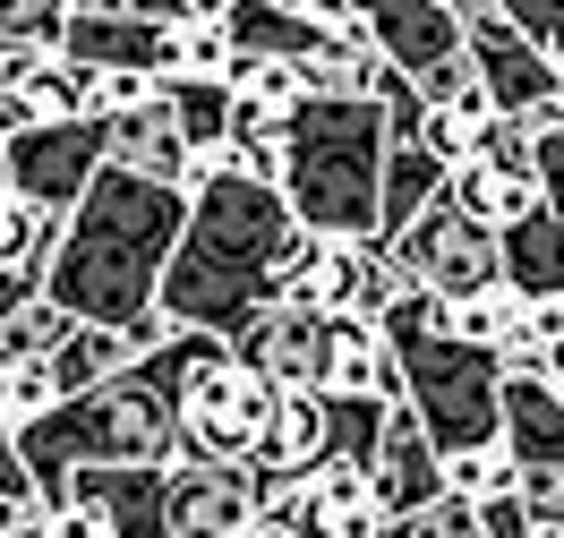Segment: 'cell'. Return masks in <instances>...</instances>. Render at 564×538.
Returning <instances> with one entry per match:
<instances>
[{
    "instance_id": "1",
    "label": "cell",
    "mask_w": 564,
    "mask_h": 538,
    "mask_svg": "<svg viewBox=\"0 0 564 538\" xmlns=\"http://www.w3.org/2000/svg\"><path fill=\"white\" fill-rule=\"evenodd\" d=\"M308 231L291 222L282 188H248V179L214 172L197 197H188V222H180V249L163 265V290H154V317L163 333H206V342H231L248 325L282 308L300 265H308Z\"/></svg>"
},
{
    "instance_id": "2",
    "label": "cell",
    "mask_w": 564,
    "mask_h": 538,
    "mask_svg": "<svg viewBox=\"0 0 564 538\" xmlns=\"http://www.w3.org/2000/svg\"><path fill=\"white\" fill-rule=\"evenodd\" d=\"M180 222H188V197H180V188H145V179H129V172H104L69 206L61 240H52L43 299L69 325L145 333V342L163 351L154 290H163V265H172V249H180Z\"/></svg>"
},
{
    "instance_id": "3",
    "label": "cell",
    "mask_w": 564,
    "mask_h": 538,
    "mask_svg": "<svg viewBox=\"0 0 564 538\" xmlns=\"http://www.w3.org/2000/svg\"><path fill=\"white\" fill-rule=\"evenodd\" d=\"M386 103H300L282 129V206L308 240H377Z\"/></svg>"
},
{
    "instance_id": "4",
    "label": "cell",
    "mask_w": 564,
    "mask_h": 538,
    "mask_svg": "<svg viewBox=\"0 0 564 538\" xmlns=\"http://www.w3.org/2000/svg\"><path fill=\"white\" fill-rule=\"evenodd\" d=\"M18 462L35 479V504H52L77 470H172L180 428L145 376H120V385H104L86 402H61L43 428H26L18 436Z\"/></svg>"
},
{
    "instance_id": "5",
    "label": "cell",
    "mask_w": 564,
    "mask_h": 538,
    "mask_svg": "<svg viewBox=\"0 0 564 538\" xmlns=\"http://www.w3.org/2000/svg\"><path fill=\"white\" fill-rule=\"evenodd\" d=\"M138 376L163 394V410H172L180 462H248V436L265 419V385L231 359V342L163 333V351H145Z\"/></svg>"
},
{
    "instance_id": "6",
    "label": "cell",
    "mask_w": 564,
    "mask_h": 538,
    "mask_svg": "<svg viewBox=\"0 0 564 538\" xmlns=\"http://www.w3.org/2000/svg\"><path fill=\"white\" fill-rule=\"evenodd\" d=\"M462 61H470V77H479V95H488L496 120H513L530 138L564 129V69L539 61V52L496 18V0H462Z\"/></svg>"
},
{
    "instance_id": "7",
    "label": "cell",
    "mask_w": 564,
    "mask_h": 538,
    "mask_svg": "<svg viewBox=\"0 0 564 538\" xmlns=\"http://www.w3.org/2000/svg\"><path fill=\"white\" fill-rule=\"evenodd\" d=\"M393 265V283L420 290V299H436V308H462V299H479V290H496L505 274H496V240L479 231V222H462L445 197L427 206L420 222H402L393 240H377Z\"/></svg>"
},
{
    "instance_id": "8",
    "label": "cell",
    "mask_w": 564,
    "mask_h": 538,
    "mask_svg": "<svg viewBox=\"0 0 564 538\" xmlns=\"http://www.w3.org/2000/svg\"><path fill=\"white\" fill-rule=\"evenodd\" d=\"M52 61L86 77H172V9H120V0H61V43Z\"/></svg>"
},
{
    "instance_id": "9",
    "label": "cell",
    "mask_w": 564,
    "mask_h": 538,
    "mask_svg": "<svg viewBox=\"0 0 564 538\" xmlns=\"http://www.w3.org/2000/svg\"><path fill=\"white\" fill-rule=\"evenodd\" d=\"M104 179V120H69V129H26L0 145V197L35 206V215L69 222V206Z\"/></svg>"
},
{
    "instance_id": "10",
    "label": "cell",
    "mask_w": 564,
    "mask_h": 538,
    "mask_svg": "<svg viewBox=\"0 0 564 538\" xmlns=\"http://www.w3.org/2000/svg\"><path fill=\"white\" fill-rule=\"evenodd\" d=\"M257 521V470L248 462H172L154 496V538H240Z\"/></svg>"
},
{
    "instance_id": "11",
    "label": "cell",
    "mask_w": 564,
    "mask_h": 538,
    "mask_svg": "<svg viewBox=\"0 0 564 538\" xmlns=\"http://www.w3.org/2000/svg\"><path fill=\"white\" fill-rule=\"evenodd\" d=\"M393 265H386V249L377 240H317L308 249V265H300V283H291V299L300 308H317L325 325H377L393 308Z\"/></svg>"
},
{
    "instance_id": "12",
    "label": "cell",
    "mask_w": 564,
    "mask_h": 538,
    "mask_svg": "<svg viewBox=\"0 0 564 538\" xmlns=\"http://www.w3.org/2000/svg\"><path fill=\"white\" fill-rule=\"evenodd\" d=\"M359 35L402 86H420L445 61H462V0H377L359 9Z\"/></svg>"
},
{
    "instance_id": "13",
    "label": "cell",
    "mask_w": 564,
    "mask_h": 538,
    "mask_svg": "<svg viewBox=\"0 0 564 538\" xmlns=\"http://www.w3.org/2000/svg\"><path fill=\"white\" fill-rule=\"evenodd\" d=\"M231 359H240L265 394H317L325 385V317L300 308V299H282V308H265L248 333H231Z\"/></svg>"
},
{
    "instance_id": "14",
    "label": "cell",
    "mask_w": 564,
    "mask_h": 538,
    "mask_svg": "<svg viewBox=\"0 0 564 538\" xmlns=\"http://www.w3.org/2000/svg\"><path fill=\"white\" fill-rule=\"evenodd\" d=\"M368 487L386 504V521H411V513H427V504L445 496V462L427 453L420 419H411L402 402L386 410V436H377V453H368Z\"/></svg>"
},
{
    "instance_id": "15",
    "label": "cell",
    "mask_w": 564,
    "mask_h": 538,
    "mask_svg": "<svg viewBox=\"0 0 564 538\" xmlns=\"http://www.w3.org/2000/svg\"><path fill=\"white\" fill-rule=\"evenodd\" d=\"M154 351L145 333H111V325H69L52 351H43V376H52V394L61 402H86L120 385V376H138V359Z\"/></svg>"
},
{
    "instance_id": "16",
    "label": "cell",
    "mask_w": 564,
    "mask_h": 538,
    "mask_svg": "<svg viewBox=\"0 0 564 538\" xmlns=\"http://www.w3.org/2000/svg\"><path fill=\"white\" fill-rule=\"evenodd\" d=\"M325 462V402L317 394H265V419L248 436L257 479H308Z\"/></svg>"
},
{
    "instance_id": "17",
    "label": "cell",
    "mask_w": 564,
    "mask_h": 538,
    "mask_svg": "<svg viewBox=\"0 0 564 538\" xmlns=\"http://www.w3.org/2000/svg\"><path fill=\"white\" fill-rule=\"evenodd\" d=\"M496 274H505V290H513L522 308L564 299V215H556V206L522 215L505 240H496Z\"/></svg>"
},
{
    "instance_id": "18",
    "label": "cell",
    "mask_w": 564,
    "mask_h": 538,
    "mask_svg": "<svg viewBox=\"0 0 564 538\" xmlns=\"http://www.w3.org/2000/svg\"><path fill=\"white\" fill-rule=\"evenodd\" d=\"M325 402H402V376H393V351L377 325H325Z\"/></svg>"
},
{
    "instance_id": "19",
    "label": "cell",
    "mask_w": 564,
    "mask_h": 538,
    "mask_svg": "<svg viewBox=\"0 0 564 538\" xmlns=\"http://www.w3.org/2000/svg\"><path fill=\"white\" fill-rule=\"evenodd\" d=\"M445 206H454L462 222H479L488 240H505L522 215H539L547 197H539V179L530 172H496V163H462V172H445Z\"/></svg>"
},
{
    "instance_id": "20",
    "label": "cell",
    "mask_w": 564,
    "mask_h": 538,
    "mask_svg": "<svg viewBox=\"0 0 564 538\" xmlns=\"http://www.w3.org/2000/svg\"><path fill=\"white\" fill-rule=\"evenodd\" d=\"M386 530V504L368 487L359 462H317L308 470V538H377Z\"/></svg>"
},
{
    "instance_id": "21",
    "label": "cell",
    "mask_w": 564,
    "mask_h": 538,
    "mask_svg": "<svg viewBox=\"0 0 564 538\" xmlns=\"http://www.w3.org/2000/svg\"><path fill=\"white\" fill-rule=\"evenodd\" d=\"M505 453L522 479L564 470V402L547 385H505Z\"/></svg>"
},
{
    "instance_id": "22",
    "label": "cell",
    "mask_w": 564,
    "mask_h": 538,
    "mask_svg": "<svg viewBox=\"0 0 564 538\" xmlns=\"http://www.w3.org/2000/svg\"><path fill=\"white\" fill-rule=\"evenodd\" d=\"M445 197V163L427 145H386V172H377V240H393L402 222H420Z\"/></svg>"
},
{
    "instance_id": "23",
    "label": "cell",
    "mask_w": 564,
    "mask_h": 538,
    "mask_svg": "<svg viewBox=\"0 0 564 538\" xmlns=\"http://www.w3.org/2000/svg\"><path fill=\"white\" fill-rule=\"evenodd\" d=\"M496 111L479 86H462V95H445V103H420V145L445 163V172H462V163H479V145H488Z\"/></svg>"
},
{
    "instance_id": "24",
    "label": "cell",
    "mask_w": 564,
    "mask_h": 538,
    "mask_svg": "<svg viewBox=\"0 0 564 538\" xmlns=\"http://www.w3.org/2000/svg\"><path fill=\"white\" fill-rule=\"evenodd\" d=\"M231 35H223V9H172V77L188 86H223L231 77Z\"/></svg>"
},
{
    "instance_id": "25",
    "label": "cell",
    "mask_w": 564,
    "mask_h": 538,
    "mask_svg": "<svg viewBox=\"0 0 564 538\" xmlns=\"http://www.w3.org/2000/svg\"><path fill=\"white\" fill-rule=\"evenodd\" d=\"M513 487H522V470H513V453H505V444H479V453H454V462H445V496L470 504V513L505 504Z\"/></svg>"
},
{
    "instance_id": "26",
    "label": "cell",
    "mask_w": 564,
    "mask_h": 538,
    "mask_svg": "<svg viewBox=\"0 0 564 538\" xmlns=\"http://www.w3.org/2000/svg\"><path fill=\"white\" fill-rule=\"evenodd\" d=\"M61 333H69V317H61L52 299L9 308V317H0V376H9V367H43V351H52Z\"/></svg>"
},
{
    "instance_id": "27",
    "label": "cell",
    "mask_w": 564,
    "mask_h": 538,
    "mask_svg": "<svg viewBox=\"0 0 564 538\" xmlns=\"http://www.w3.org/2000/svg\"><path fill=\"white\" fill-rule=\"evenodd\" d=\"M52 410H61V394H52V376H43V367H9V376H0V428H9V436L43 428Z\"/></svg>"
},
{
    "instance_id": "28",
    "label": "cell",
    "mask_w": 564,
    "mask_h": 538,
    "mask_svg": "<svg viewBox=\"0 0 564 538\" xmlns=\"http://www.w3.org/2000/svg\"><path fill=\"white\" fill-rule=\"evenodd\" d=\"M496 18H505L539 61H556V69H564V0H496Z\"/></svg>"
},
{
    "instance_id": "29",
    "label": "cell",
    "mask_w": 564,
    "mask_h": 538,
    "mask_svg": "<svg viewBox=\"0 0 564 538\" xmlns=\"http://www.w3.org/2000/svg\"><path fill=\"white\" fill-rule=\"evenodd\" d=\"M530 172H539V197L564 215V129H547V138L530 145Z\"/></svg>"
},
{
    "instance_id": "30",
    "label": "cell",
    "mask_w": 564,
    "mask_h": 538,
    "mask_svg": "<svg viewBox=\"0 0 564 538\" xmlns=\"http://www.w3.org/2000/svg\"><path fill=\"white\" fill-rule=\"evenodd\" d=\"M43 530H52V538H104V521L77 513V504H43Z\"/></svg>"
},
{
    "instance_id": "31",
    "label": "cell",
    "mask_w": 564,
    "mask_h": 538,
    "mask_svg": "<svg viewBox=\"0 0 564 538\" xmlns=\"http://www.w3.org/2000/svg\"><path fill=\"white\" fill-rule=\"evenodd\" d=\"M0 538H52V530H43V504H35V513H0Z\"/></svg>"
},
{
    "instance_id": "32",
    "label": "cell",
    "mask_w": 564,
    "mask_h": 538,
    "mask_svg": "<svg viewBox=\"0 0 564 538\" xmlns=\"http://www.w3.org/2000/svg\"><path fill=\"white\" fill-rule=\"evenodd\" d=\"M240 538H291V530H282V521H265V513H257V521H248Z\"/></svg>"
},
{
    "instance_id": "33",
    "label": "cell",
    "mask_w": 564,
    "mask_h": 538,
    "mask_svg": "<svg viewBox=\"0 0 564 538\" xmlns=\"http://www.w3.org/2000/svg\"><path fill=\"white\" fill-rule=\"evenodd\" d=\"M547 394H556V402H564V351H556V359H547Z\"/></svg>"
},
{
    "instance_id": "34",
    "label": "cell",
    "mask_w": 564,
    "mask_h": 538,
    "mask_svg": "<svg viewBox=\"0 0 564 538\" xmlns=\"http://www.w3.org/2000/svg\"><path fill=\"white\" fill-rule=\"evenodd\" d=\"M530 538H564V521H547V530H530Z\"/></svg>"
}]
</instances>
